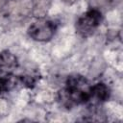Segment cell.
I'll return each instance as SVG.
<instances>
[{
	"mask_svg": "<svg viewBox=\"0 0 123 123\" xmlns=\"http://www.w3.org/2000/svg\"><path fill=\"white\" fill-rule=\"evenodd\" d=\"M91 86L84 76L71 75L66 80L65 87L59 91L58 100L62 106L71 109L87 102Z\"/></svg>",
	"mask_w": 123,
	"mask_h": 123,
	"instance_id": "cell-1",
	"label": "cell"
},
{
	"mask_svg": "<svg viewBox=\"0 0 123 123\" xmlns=\"http://www.w3.org/2000/svg\"><path fill=\"white\" fill-rule=\"evenodd\" d=\"M101 20V12L96 9H91L79 17L76 22V32L83 37H89L98 28Z\"/></svg>",
	"mask_w": 123,
	"mask_h": 123,
	"instance_id": "cell-2",
	"label": "cell"
},
{
	"mask_svg": "<svg viewBox=\"0 0 123 123\" xmlns=\"http://www.w3.org/2000/svg\"><path fill=\"white\" fill-rule=\"evenodd\" d=\"M57 26L56 24L48 19L38 18L37 21H35L28 29L29 36L37 41H48L50 40L55 32H56Z\"/></svg>",
	"mask_w": 123,
	"mask_h": 123,
	"instance_id": "cell-3",
	"label": "cell"
},
{
	"mask_svg": "<svg viewBox=\"0 0 123 123\" xmlns=\"http://www.w3.org/2000/svg\"><path fill=\"white\" fill-rule=\"evenodd\" d=\"M17 66V58L10 51L0 49V72L3 74L12 73Z\"/></svg>",
	"mask_w": 123,
	"mask_h": 123,
	"instance_id": "cell-4",
	"label": "cell"
},
{
	"mask_svg": "<svg viewBox=\"0 0 123 123\" xmlns=\"http://www.w3.org/2000/svg\"><path fill=\"white\" fill-rule=\"evenodd\" d=\"M110 88L103 83H98L94 86H91V90H90V95L89 101H93L94 104L96 103H101L109 99L110 97Z\"/></svg>",
	"mask_w": 123,
	"mask_h": 123,
	"instance_id": "cell-5",
	"label": "cell"
},
{
	"mask_svg": "<svg viewBox=\"0 0 123 123\" xmlns=\"http://www.w3.org/2000/svg\"><path fill=\"white\" fill-rule=\"evenodd\" d=\"M52 0H32L33 14L37 18H42L48 12Z\"/></svg>",
	"mask_w": 123,
	"mask_h": 123,
	"instance_id": "cell-6",
	"label": "cell"
},
{
	"mask_svg": "<svg viewBox=\"0 0 123 123\" xmlns=\"http://www.w3.org/2000/svg\"><path fill=\"white\" fill-rule=\"evenodd\" d=\"M0 91H1V89H0Z\"/></svg>",
	"mask_w": 123,
	"mask_h": 123,
	"instance_id": "cell-7",
	"label": "cell"
}]
</instances>
